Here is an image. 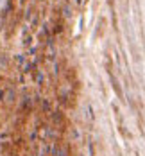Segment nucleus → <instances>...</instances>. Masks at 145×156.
Masks as SVG:
<instances>
[{
  "label": "nucleus",
  "mask_w": 145,
  "mask_h": 156,
  "mask_svg": "<svg viewBox=\"0 0 145 156\" xmlns=\"http://www.w3.org/2000/svg\"><path fill=\"white\" fill-rule=\"evenodd\" d=\"M20 108L23 109V111H29V109L32 108V97H31V95H23V97H22Z\"/></svg>",
  "instance_id": "obj_1"
},
{
  "label": "nucleus",
  "mask_w": 145,
  "mask_h": 156,
  "mask_svg": "<svg viewBox=\"0 0 145 156\" xmlns=\"http://www.w3.org/2000/svg\"><path fill=\"white\" fill-rule=\"evenodd\" d=\"M15 97H16L15 88H7V90H5V94H4V101H5V102H9V104H13V102H15Z\"/></svg>",
  "instance_id": "obj_2"
},
{
  "label": "nucleus",
  "mask_w": 145,
  "mask_h": 156,
  "mask_svg": "<svg viewBox=\"0 0 145 156\" xmlns=\"http://www.w3.org/2000/svg\"><path fill=\"white\" fill-rule=\"evenodd\" d=\"M50 115H52V122H54V124H61V122H63V113H61L59 109L52 111Z\"/></svg>",
  "instance_id": "obj_3"
},
{
  "label": "nucleus",
  "mask_w": 145,
  "mask_h": 156,
  "mask_svg": "<svg viewBox=\"0 0 145 156\" xmlns=\"http://www.w3.org/2000/svg\"><path fill=\"white\" fill-rule=\"evenodd\" d=\"M86 119H88V122H93V120H95V115H93V108H91L90 104H86Z\"/></svg>",
  "instance_id": "obj_4"
},
{
  "label": "nucleus",
  "mask_w": 145,
  "mask_h": 156,
  "mask_svg": "<svg viewBox=\"0 0 145 156\" xmlns=\"http://www.w3.org/2000/svg\"><path fill=\"white\" fill-rule=\"evenodd\" d=\"M41 109H43L45 113H52V106H50V101H48V99H43V101H41Z\"/></svg>",
  "instance_id": "obj_5"
},
{
  "label": "nucleus",
  "mask_w": 145,
  "mask_h": 156,
  "mask_svg": "<svg viewBox=\"0 0 145 156\" xmlns=\"http://www.w3.org/2000/svg\"><path fill=\"white\" fill-rule=\"evenodd\" d=\"M16 65H18V66H23V65H25V54H16Z\"/></svg>",
  "instance_id": "obj_6"
},
{
  "label": "nucleus",
  "mask_w": 145,
  "mask_h": 156,
  "mask_svg": "<svg viewBox=\"0 0 145 156\" xmlns=\"http://www.w3.org/2000/svg\"><path fill=\"white\" fill-rule=\"evenodd\" d=\"M5 66H7V56L2 54V56H0V70H4Z\"/></svg>",
  "instance_id": "obj_7"
},
{
  "label": "nucleus",
  "mask_w": 145,
  "mask_h": 156,
  "mask_svg": "<svg viewBox=\"0 0 145 156\" xmlns=\"http://www.w3.org/2000/svg\"><path fill=\"white\" fill-rule=\"evenodd\" d=\"M11 138V135H9V131H2L0 133V142H4V140H9Z\"/></svg>",
  "instance_id": "obj_8"
},
{
  "label": "nucleus",
  "mask_w": 145,
  "mask_h": 156,
  "mask_svg": "<svg viewBox=\"0 0 145 156\" xmlns=\"http://www.w3.org/2000/svg\"><path fill=\"white\" fill-rule=\"evenodd\" d=\"M36 83H38V84H43V74H41L40 70L36 72Z\"/></svg>",
  "instance_id": "obj_9"
},
{
  "label": "nucleus",
  "mask_w": 145,
  "mask_h": 156,
  "mask_svg": "<svg viewBox=\"0 0 145 156\" xmlns=\"http://www.w3.org/2000/svg\"><path fill=\"white\" fill-rule=\"evenodd\" d=\"M63 15L66 16V18H70V16H72V11H70V7H68V5H64V7H63Z\"/></svg>",
  "instance_id": "obj_10"
},
{
  "label": "nucleus",
  "mask_w": 145,
  "mask_h": 156,
  "mask_svg": "<svg viewBox=\"0 0 145 156\" xmlns=\"http://www.w3.org/2000/svg\"><path fill=\"white\" fill-rule=\"evenodd\" d=\"M31 36H29V34H27V36H25V40H23V41H22V43H23V45H25V47H29V45H31Z\"/></svg>",
  "instance_id": "obj_11"
},
{
  "label": "nucleus",
  "mask_w": 145,
  "mask_h": 156,
  "mask_svg": "<svg viewBox=\"0 0 145 156\" xmlns=\"http://www.w3.org/2000/svg\"><path fill=\"white\" fill-rule=\"evenodd\" d=\"M74 138H75V140H79L81 138V133L77 131V129H74Z\"/></svg>",
  "instance_id": "obj_12"
},
{
  "label": "nucleus",
  "mask_w": 145,
  "mask_h": 156,
  "mask_svg": "<svg viewBox=\"0 0 145 156\" xmlns=\"http://www.w3.org/2000/svg\"><path fill=\"white\" fill-rule=\"evenodd\" d=\"M81 2H82V0H75V4H77V5H81Z\"/></svg>",
  "instance_id": "obj_13"
},
{
  "label": "nucleus",
  "mask_w": 145,
  "mask_h": 156,
  "mask_svg": "<svg viewBox=\"0 0 145 156\" xmlns=\"http://www.w3.org/2000/svg\"><path fill=\"white\" fill-rule=\"evenodd\" d=\"M40 2H45V0H40Z\"/></svg>",
  "instance_id": "obj_14"
}]
</instances>
